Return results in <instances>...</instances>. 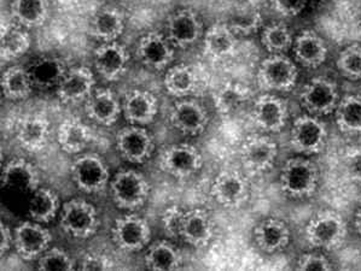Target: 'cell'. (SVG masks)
<instances>
[{
	"mask_svg": "<svg viewBox=\"0 0 361 271\" xmlns=\"http://www.w3.org/2000/svg\"><path fill=\"white\" fill-rule=\"evenodd\" d=\"M306 239L315 248H335L343 242L347 225L342 216L334 211H323L315 215L306 227Z\"/></svg>",
	"mask_w": 361,
	"mask_h": 271,
	"instance_id": "obj_4",
	"label": "cell"
},
{
	"mask_svg": "<svg viewBox=\"0 0 361 271\" xmlns=\"http://www.w3.org/2000/svg\"><path fill=\"white\" fill-rule=\"evenodd\" d=\"M85 110L92 121L110 127L118 121L122 106L110 89H97L87 99Z\"/></svg>",
	"mask_w": 361,
	"mask_h": 271,
	"instance_id": "obj_26",
	"label": "cell"
},
{
	"mask_svg": "<svg viewBox=\"0 0 361 271\" xmlns=\"http://www.w3.org/2000/svg\"><path fill=\"white\" fill-rule=\"evenodd\" d=\"M337 68L347 79L361 80V46L345 47L337 59Z\"/></svg>",
	"mask_w": 361,
	"mask_h": 271,
	"instance_id": "obj_42",
	"label": "cell"
},
{
	"mask_svg": "<svg viewBox=\"0 0 361 271\" xmlns=\"http://www.w3.org/2000/svg\"><path fill=\"white\" fill-rule=\"evenodd\" d=\"M247 179L237 171L226 170L215 177L212 186V196L219 204L226 208H237L248 198Z\"/></svg>",
	"mask_w": 361,
	"mask_h": 271,
	"instance_id": "obj_14",
	"label": "cell"
},
{
	"mask_svg": "<svg viewBox=\"0 0 361 271\" xmlns=\"http://www.w3.org/2000/svg\"><path fill=\"white\" fill-rule=\"evenodd\" d=\"M116 147L123 158L139 164L152 157L154 141L147 130L135 125L118 132Z\"/></svg>",
	"mask_w": 361,
	"mask_h": 271,
	"instance_id": "obj_13",
	"label": "cell"
},
{
	"mask_svg": "<svg viewBox=\"0 0 361 271\" xmlns=\"http://www.w3.org/2000/svg\"><path fill=\"white\" fill-rule=\"evenodd\" d=\"M61 227L76 239H87L96 233L99 218L92 205L82 199H73L61 210Z\"/></svg>",
	"mask_w": 361,
	"mask_h": 271,
	"instance_id": "obj_5",
	"label": "cell"
},
{
	"mask_svg": "<svg viewBox=\"0 0 361 271\" xmlns=\"http://www.w3.org/2000/svg\"><path fill=\"white\" fill-rule=\"evenodd\" d=\"M72 176L81 191L101 192L109 181V169L98 156L86 155L73 163Z\"/></svg>",
	"mask_w": 361,
	"mask_h": 271,
	"instance_id": "obj_10",
	"label": "cell"
},
{
	"mask_svg": "<svg viewBox=\"0 0 361 271\" xmlns=\"http://www.w3.org/2000/svg\"><path fill=\"white\" fill-rule=\"evenodd\" d=\"M226 25L235 34L250 35L260 30L262 16L257 8L243 6L237 8L235 13L230 15Z\"/></svg>",
	"mask_w": 361,
	"mask_h": 271,
	"instance_id": "obj_40",
	"label": "cell"
},
{
	"mask_svg": "<svg viewBox=\"0 0 361 271\" xmlns=\"http://www.w3.org/2000/svg\"><path fill=\"white\" fill-rule=\"evenodd\" d=\"M50 137V122L42 115H30L18 122L16 139L20 146L30 152H38L47 146Z\"/></svg>",
	"mask_w": 361,
	"mask_h": 271,
	"instance_id": "obj_21",
	"label": "cell"
},
{
	"mask_svg": "<svg viewBox=\"0 0 361 271\" xmlns=\"http://www.w3.org/2000/svg\"><path fill=\"white\" fill-rule=\"evenodd\" d=\"M91 140V130L79 120H67L59 125L57 130V141L66 153H80L89 146Z\"/></svg>",
	"mask_w": 361,
	"mask_h": 271,
	"instance_id": "obj_29",
	"label": "cell"
},
{
	"mask_svg": "<svg viewBox=\"0 0 361 271\" xmlns=\"http://www.w3.org/2000/svg\"><path fill=\"white\" fill-rule=\"evenodd\" d=\"M67 71L63 61L54 56L40 57L28 69L34 87L39 89L59 87Z\"/></svg>",
	"mask_w": 361,
	"mask_h": 271,
	"instance_id": "obj_27",
	"label": "cell"
},
{
	"mask_svg": "<svg viewBox=\"0 0 361 271\" xmlns=\"http://www.w3.org/2000/svg\"><path fill=\"white\" fill-rule=\"evenodd\" d=\"M159 110L157 99L147 91H133L128 93L123 104L122 113L132 125H147L154 121Z\"/></svg>",
	"mask_w": 361,
	"mask_h": 271,
	"instance_id": "obj_25",
	"label": "cell"
},
{
	"mask_svg": "<svg viewBox=\"0 0 361 271\" xmlns=\"http://www.w3.org/2000/svg\"><path fill=\"white\" fill-rule=\"evenodd\" d=\"M261 44L271 53H284L294 45L289 28L283 23H273L266 27L261 35Z\"/></svg>",
	"mask_w": 361,
	"mask_h": 271,
	"instance_id": "obj_41",
	"label": "cell"
},
{
	"mask_svg": "<svg viewBox=\"0 0 361 271\" xmlns=\"http://www.w3.org/2000/svg\"><path fill=\"white\" fill-rule=\"evenodd\" d=\"M354 225H355V229H357V234L361 237V205L357 208V213H355Z\"/></svg>",
	"mask_w": 361,
	"mask_h": 271,
	"instance_id": "obj_50",
	"label": "cell"
},
{
	"mask_svg": "<svg viewBox=\"0 0 361 271\" xmlns=\"http://www.w3.org/2000/svg\"><path fill=\"white\" fill-rule=\"evenodd\" d=\"M252 120L260 130L277 133L288 121V106L281 98L265 94L257 98L252 106Z\"/></svg>",
	"mask_w": 361,
	"mask_h": 271,
	"instance_id": "obj_15",
	"label": "cell"
},
{
	"mask_svg": "<svg viewBox=\"0 0 361 271\" xmlns=\"http://www.w3.org/2000/svg\"><path fill=\"white\" fill-rule=\"evenodd\" d=\"M51 234L38 222H25L13 233V244L18 255L27 260L40 258L50 246Z\"/></svg>",
	"mask_w": 361,
	"mask_h": 271,
	"instance_id": "obj_11",
	"label": "cell"
},
{
	"mask_svg": "<svg viewBox=\"0 0 361 271\" xmlns=\"http://www.w3.org/2000/svg\"><path fill=\"white\" fill-rule=\"evenodd\" d=\"M186 211L174 205L166 209L162 215V228L169 238H181Z\"/></svg>",
	"mask_w": 361,
	"mask_h": 271,
	"instance_id": "obj_44",
	"label": "cell"
},
{
	"mask_svg": "<svg viewBox=\"0 0 361 271\" xmlns=\"http://www.w3.org/2000/svg\"><path fill=\"white\" fill-rule=\"evenodd\" d=\"M340 101L336 84L325 77L311 80L300 93V101L313 116L335 113Z\"/></svg>",
	"mask_w": 361,
	"mask_h": 271,
	"instance_id": "obj_7",
	"label": "cell"
},
{
	"mask_svg": "<svg viewBox=\"0 0 361 271\" xmlns=\"http://www.w3.org/2000/svg\"><path fill=\"white\" fill-rule=\"evenodd\" d=\"M109 267V259L101 255L85 256L81 263L82 270H105Z\"/></svg>",
	"mask_w": 361,
	"mask_h": 271,
	"instance_id": "obj_48",
	"label": "cell"
},
{
	"mask_svg": "<svg viewBox=\"0 0 361 271\" xmlns=\"http://www.w3.org/2000/svg\"><path fill=\"white\" fill-rule=\"evenodd\" d=\"M22 27L6 22L1 25V58L5 62L20 58L30 47V34Z\"/></svg>",
	"mask_w": 361,
	"mask_h": 271,
	"instance_id": "obj_32",
	"label": "cell"
},
{
	"mask_svg": "<svg viewBox=\"0 0 361 271\" xmlns=\"http://www.w3.org/2000/svg\"><path fill=\"white\" fill-rule=\"evenodd\" d=\"M203 46L206 54L212 58H226L233 54L237 47L235 34L226 23L213 25L206 33Z\"/></svg>",
	"mask_w": 361,
	"mask_h": 271,
	"instance_id": "obj_31",
	"label": "cell"
},
{
	"mask_svg": "<svg viewBox=\"0 0 361 271\" xmlns=\"http://www.w3.org/2000/svg\"><path fill=\"white\" fill-rule=\"evenodd\" d=\"M1 184L8 189L33 193L39 188L40 176L32 163L25 159H13L3 169Z\"/></svg>",
	"mask_w": 361,
	"mask_h": 271,
	"instance_id": "obj_22",
	"label": "cell"
},
{
	"mask_svg": "<svg viewBox=\"0 0 361 271\" xmlns=\"http://www.w3.org/2000/svg\"><path fill=\"white\" fill-rule=\"evenodd\" d=\"M343 167L347 177L361 186V147H354L345 152Z\"/></svg>",
	"mask_w": 361,
	"mask_h": 271,
	"instance_id": "obj_45",
	"label": "cell"
},
{
	"mask_svg": "<svg viewBox=\"0 0 361 271\" xmlns=\"http://www.w3.org/2000/svg\"><path fill=\"white\" fill-rule=\"evenodd\" d=\"M125 28V20L121 11L115 8L99 10L91 22V34L102 42H115Z\"/></svg>",
	"mask_w": 361,
	"mask_h": 271,
	"instance_id": "obj_30",
	"label": "cell"
},
{
	"mask_svg": "<svg viewBox=\"0 0 361 271\" xmlns=\"http://www.w3.org/2000/svg\"><path fill=\"white\" fill-rule=\"evenodd\" d=\"M59 198L54 191L47 188L35 189L30 198L28 213L32 221L47 223L52 221L59 210Z\"/></svg>",
	"mask_w": 361,
	"mask_h": 271,
	"instance_id": "obj_33",
	"label": "cell"
},
{
	"mask_svg": "<svg viewBox=\"0 0 361 271\" xmlns=\"http://www.w3.org/2000/svg\"><path fill=\"white\" fill-rule=\"evenodd\" d=\"M33 87L28 69L22 67L8 68L1 77L3 94L8 101H23L28 98Z\"/></svg>",
	"mask_w": 361,
	"mask_h": 271,
	"instance_id": "obj_35",
	"label": "cell"
},
{
	"mask_svg": "<svg viewBox=\"0 0 361 271\" xmlns=\"http://www.w3.org/2000/svg\"><path fill=\"white\" fill-rule=\"evenodd\" d=\"M115 245L122 251L135 252L143 250L150 241L152 232L147 222L137 215L120 217L111 230Z\"/></svg>",
	"mask_w": 361,
	"mask_h": 271,
	"instance_id": "obj_9",
	"label": "cell"
},
{
	"mask_svg": "<svg viewBox=\"0 0 361 271\" xmlns=\"http://www.w3.org/2000/svg\"><path fill=\"white\" fill-rule=\"evenodd\" d=\"M214 223L207 211L193 209L185 213L181 238L195 247H204L214 238Z\"/></svg>",
	"mask_w": 361,
	"mask_h": 271,
	"instance_id": "obj_23",
	"label": "cell"
},
{
	"mask_svg": "<svg viewBox=\"0 0 361 271\" xmlns=\"http://www.w3.org/2000/svg\"><path fill=\"white\" fill-rule=\"evenodd\" d=\"M169 118L173 127L186 135H200L209 121L206 108L192 101H179L174 105Z\"/></svg>",
	"mask_w": 361,
	"mask_h": 271,
	"instance_id": "obj_19",
	"label": "cell"
},
{
	"mask_svg": "<svg viewBox=\"0 0 361 271\" xmlns=\"http://www.w3.org/2000/svg\"><path fill=\"white\" fill-rule=\"evenodd\" d=\"M298 270H331L332 264L325 256L319 253H306L298 260Z\"/></svg>",
	"mask_w": 361,
	"mask_h": 271,
	"instance_id": "obj_46",
	"label": "cell"
},
{
	"mask_svg": "<svg viewBox=\"0 0 361 271\" xmlns=\"http://www.w3.org/2000/svg\"><path fill=\"white\" fill-rule=\"evenodd\" d=\"M13 234L11 233L8 225H0V255H6L13 245Z\"/></svg>",
	"mask_w": 361,
	"mask_h": 271,
	"instance_id": "obj_49",
	"label": "cell"
},
{
	"mask_svg": "<svg viewBox=\"0 0 361 271\" xmlns=\"http://www.w3.org/2000/svg\"><path fill=\"white\" fill-rule=\"evenodd\" d=\"M13 18L25 28L44 25L49 17L47 0H13Z\"/></svg>",
	"mask_w": 361,
	"mask_h": 271,
	"instance_id": "obj_34",
	"label": "cell"
},
{
	"mask_svg": "<svg viewBox=\"0 0 361 271\" xmlns=\"http://www.w3.org/2000/svg\"><path fill=\"white\" fill-rule=\"evenodd\" d=\"M137 54L144 65L155 70H162L169 67L174 58L171 40L156 32L147 34L140 39L137 47Z\"/></svg>",
	"mask_w": 361,
	"mask_h": 271,
	"instance_id": "obj_16",
	"label": "cell"
},
{
	"mask_svg": "<svg viewBox=\"0 0 361 271\" xmlns=\"http://www.w3.org/2000/svg\"><path fill=\"white\" fill-rule=\"evenodd\" d=\"M128 61V52L118 42H104L94 52L97 71L106 81L120 79L126 71Z\"/></svg>",
	"mask_w": 361,
	"mask_h": 271,
	"instance_id": "obj_18",
	"label": "cell"
},
{
	"mask_svg": "<svg viewBox=\"0 0 361 271\" xmlns=\"http://www.w3.org/2000/svg\"><path fill=\"white\" fill-rule=\"evenodd\" d=\"M145 265L152 270H177L181 265L180 252L169 242H156L147 251Z\"/></svg>",
	"mask_w": 361,
	"mask_h": 271,
	"instance_id": "obj_37",
	"label": "cell"
},
{
	"mask_svg": "<svg viewBox=\"0 0 361 271\" xmlns=\"http://www.w3.org/2000/svg\"><path fill=\"white\" fill-rule=\"evenodd\" d=\"M319 169L314 163L303 157L290 158L281 168V191L293 199L313 196L319 184Z\"/></svg>",
	"mask_w": 361,
	"mask_h": 271,
	"instance_id": "obj_1",
	"label": "cell"
},
{
	"mask_svg": "<svg viewBox=\"0 0 361 271\" xmlns=\"http://www.w3.org/2000/svg\"><path fill=\"white\" fill-rule=\"evenodd\" d=\"M203 165V157L196 147L179 144L166 149L160 158V167L164 172L178 179H188L197 174Z\"/></svg>",
	"mask_w": 361,
	"mask_h": 271,
	"instance_id": "obj_8",
	"label": "cell"
},
{
	"mask_svg": "<svg viewBox=\"0 0 361 271\" xmlns=\"http://www.w3.org/2000/svg\"><path fill=\"white\" fill-rule=\"evenodd\" d=\"M94 87V75L89 68L69 69L57 87L59 98L63 103L74 104L89 99Z\"/></svg>",
	"mask_w": 361,
	"mask_h": 271,
	"instance_id": "obj_17",
	"label": "cell"
},
{
	"mask_svg": "<svg viewBox=\"0 0 361 271\" xmlns=\"http://www.w3.org/2000/svg\"><path fill=\"white\" fill-rule=\"evenodd\" d=\"M291 233L288 225L277 218H267L260 222L254 230L257 246L266 253H276L289 245Z\"/></svg>",
	"mask_w": 361,
	"mask_h": 271,
	"instance_id": "obj_24",
	"label": "cell"
},
{
	"mask_svg": "<svg viewBox=\"0 0 361 271\" xmlns=\"http://www.w3.org/2000/svg\"><path fill=\"white\" fill-rule=\"evenodd\" d=\"M250 98L248 89L238 84H227L219 89L215 96V105L224 116H231L238 113Z\"/></svg>",
	"mask_w": 361,
	"mask_h": 271,
	"instance_id": "obj_38",
	"label": "cell"
},
{
	"mask_svg": "<svg viewBox=\"0 0 361 271\" xmlns=\"http://www.w3.org/2000/svg\"><path fill=\"white\" fill-rule=\"evenodd\" d=\"M169 39L173 45L188 47L197 42L202 35L201 20L192 10L184 8L169 17Z\"/></svg>",
	"mask_w": 361,
	"mask_h": 271,
	"instance_id": "obj_20",
	"label": "cell"
},
{
	"mask_svg": "<svg viewBox=\"0 0 361 271\" xmlns=\"http://www.w3.org/2000/svg\"><path fill=\"white\" fill-rule=\"evenodd\" d=\"M277 156V144L269 137L249 138L240 150V160L250 174H262L269 170Z\"/></svg>",
	"mask_w": 361,
	"mask_h": 271,
	"instance_id": "obj_12",
	"label": "cell"
},
{
	"mask_svg": "<svg viewBox=\"0 0 361 271\" xmlns=\"http://www.w3.org/2000/svg\"><path fill=\"white\" fill-rule=\"evenodd\" d=\"M336 123L345 134H361V96H345L337 105Z\"/></svg>",
	"mask_w": 361,
	"mask_h": 271,
	"instance_id": "obj_36",
	"label": "cell"
},
{
	"mask_svg": "<svg viewBox=\"0 0 361 271\" xmlns=\"http://www.w3.org/2000/svg\"><path fill=\"white\" fill-rule=\"evenodd\" d=\"M38 267L40 270H73L74 262L67 252L59 248L47 250L39 258Z\"/></svg>",
	"mask_w": 361,
	"mask_h": 271,
	"instance_id": "obj_43",
	"label": "cell"
},
{
	"mask_svg": "<svg viewBox=\"0 0 361 271\" xmlns=\"http://www.w3.org/2000/svg\"><path fill=\"white\" fill-rule=\"evenodd\" d=\"M328 130L317 116H301L295 120L291 128L290 144L298 153L315 155L323 151Z\"/></svg>",
	"mask_w": 361,
	"mask_h": 271,
	"instance_id": "obj_6",
	"label": "cell"
},
{
	"mask_svg": "<svg viewBox=\"0 0 361 271\" xmlns=\"http://www.w3.org/2000/svg\"><path fill=\"white\" fill-rule=\"evenodd\" d=\"M271 5L281 16L295 17L305 10L307 0H271Z\"/></svg>",
	"mask_w": 361,
	"mask_h": 271,
	"instance_id": "obj_47",
	"label": "cell"
},
{
	"mask_svg": "<svg viewBox=\"0 0 361 271\" xmlns=\"http://www.w3.org/2000/svg\"><path fill=\"white\" fill-rule=\"evenodd\" d=\"M296 64L284 53H272L261 63L257 81L261 88L274 92H288L298 82Z\"/></svg>",
	"mask_w": 361,
	"mask_h": 271,
	"instance_id": "obj_2",
	"label": "cell"
},
{
	"mask_svg": "<svg viewBox=\"0 0 361 271\" xmlns=\"http://www.w3.org/2000/svg\"><path fill=\"white\" fill-rule=\"evenodd\" d=\"M110 192L115 204L121 209L138 210L150 193L147 179L135 170H122L110 182Z\"/></svg>",
	"mask_w": 361,
	"mask_h": 271,
	"instance_id": "obj_3",
	"label": "cell"
},
{
	"mask_svg": "<svg viewBox=\"0 0 361 271\" xmlns=\"http://www.w3.org/2000/svg\"><path fill=\"white\" fill-rule=\"evenodd\" d=\"M294 54L296 61L303 67L317 68L325 62L328 47L318 34L306 30L295 39Z\"/></svg>",
	"mask_w": 361,
	"mask_h": 271,
	"instance_id": "obj_28",
	"label": "cell"
},
{
	"mask_svg": "<svg viewBox=\"0 0 361 271\" xmlns=\"http://www.w3.org/2000/svg\"><path fill=\"white\" fill-rule=\"evenodd\" d=\"M197 84V79L191 68L176 65L171 68L164 77V86L169 94L174 96H189Z\"/></svg>",
	"mask_w": 361,
	"mask_h": 271,
	"instance_id": "obj_39",
	"label": "cell"
}]
</instances>
